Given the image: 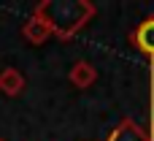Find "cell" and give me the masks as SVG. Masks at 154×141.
Segmentation results:
<instances>
[{
    "mask_svg": "<svg viewBox=\"0 0 154 141\" xmlns=\"http://www.w3.org/2000/svg\"><path fill=\"white\" fill-rule=\"evenodd\" d=\"M32 14H38L49 22L54 38L70 41L95 19L97 5L89 0H41L32 8Z\"/></svg>",
    "mask_w": 154,
    "mask_h": 141,
    "instance_id": "6da1fadb",
    "label": "cell"
},
{
    "mask_svg": "<svg viewBox=\"0 0 154 141\" xmlns=\"http://www.w3.org/2000/svg\"><path fill=\"white\" fill-rule=\"evenodd\" d=\"M24 87H27V79H24V73L19 68H11L8 65V68L0 71V92L5 98H19L24 92Z\"/></svg>",
    "mask_w": 154,
    "mask_h": 141,
    "instance_id": "8992f818",
    "label": "cell"
},
{
    "mask_svg": "<svg viewBox=\"0 0 154 141\" xmlns=\"http://www.w3.org/2000/svg\"><path fill=\"white\" fill-rule=\"evenodd\" d=\"M106 141H152V133L141 122H135L133 117H122Z\"/></svg>",
    "mask_w": 154,
    "mask_h": 141,
    "instance_id": "3957f363",
    "label": "cell"
},
{
    "mask_svg": "<svg viewBox=\"0 0 154 141\" xmlns=\"http://www.w3.org/2000/svg\"><path fill=\"white\" fill-rule=\"evenodd\" d=\"M0 141H5V139H0Z\"/></svg>",
    "mask_w": 154,
    "mask_h": 141,
    "instance_id": "ba28073f",
    "label": "cell"
},
{
    "mask_svg": "<svg viewBox=\"0 0 154 141\" xmlns=\"http://www.w3.org/2000/svg\"><path fill=\"white\" fill-rule=\"evenodd\" d=\"M130 43H133V49H138L152 62V84H154V14H149L146 19H141L130 30Z\"/></svg>",
    "mask_w": 154,
    "mask_h": 141,
    "instance_id": "7a4b0ae2",
    "label": "cell"
},
{
    "mask_svg": "<svg viewBox=\"0 0 154 141\" xmlns=\"http://www.w3.org/2000/svg\"><path fill=\"white\" fill-rule=\"evenodd\" d=\"M68 82L76 87V90H89L95 82H97V68L89 62V60H76L68 71Z\"/></svg>",
    "mask_w": 154,
    "mask_h": 141,
    "instance_id": "5b68a950",
    "label": "cell"
},
{
    "mask_svg": "<svg viewBox=\"0 0 154 141\" xmlns=\"http://www.w3.org/2000/svg\"><path fill=\"white\" fill-rule=\"evenodd\" d=\"M149 133H152V141H154V117H152V128H149Z\"/></svg>",
    "mask_w": 154,
    "mask_h": 141,
    "instance_id": "52a82bcc",
    "label": "cell"
},
{
    "mask_svg": "<svg viewBox=\"0 0 154 141\" xmlns=\"http://www.w3.org/2000/svg\"><path fill=\"white\" fill-rule=\"evenodd\" d=\"M51 35H54V33H51L49 22H46L43 16H38V14H30L27 22L22 24V38H24L30 46H43Z\"/></svg>",
    "mask_w": 154,
    "mask_h": 141,
    "instance_id": "277c9868",
    "label": "cell"
}]
</instances>
